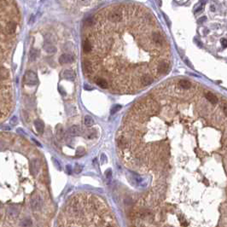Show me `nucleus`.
Instances as JSON below:
<instances>
[{"instance_id":"nucleus-1","label":"nucleus","mask_w":227,"mask_h":227,"mask_svg":"<svg viewBox=\"0 0 227 227\" xmlns=\"http://www.w3.org/2000/svg\"><path fill=\"white\" fill-rule=\"evenodd\" d=\"M24 82L28 86H35L38 84V77L33 71H27L24 75Z\"/></svg>"},{"instance_id":"nucleus-2","label":"nucleus","mask_w":227,"mask_h":227,"mask_svg":"<svg viewBox=\"0 0 227 227\" xmlns=\"http://www.w3.org/2000/svg\"><path fill=\"white\" fill-rule=\"evenodd\" d=\"M30 205H31V208L33 211H38L41 209L42 205H43V200L42 197L39 195H34L31 200H30Z\"/></svg>"},{"instance_id":"nucleus-3","label":"nucleus","mask_w":227,"mask_h":227,"mask_svg":"<svg viewBox=\"0 0 227 227\" xmlns=\"http://www.w3.org/2000/svg\"><path fill=\"white\" fill-rule=\"evenodd\" d=\"M108 19L112 22H120L122 21L123 19V13L118 10H113L111 12L109 13L108 15Z\"/></svg>"},{"instance_id":"nucleus-4","label":"nucleus","mask_w":227,"mask_h":227,"mask_svg":"<svg viewBox=\"0 0 227 227\" xmlns=\"http://www.w3.org/2000/svg\"><path fill=\"white\" fill-rule=\"evenodd\" d=\"M145 109L147 108V110L150 114H156L159 111V105L155 101L152 100V99H147L145 102Z\"/></svg>"},{"instance_id":"nucleus-5","label":"nucleus","mask_w":227,"mask_h":227,"mask_svg":"<svg viewBox=\"0 0 227 227\" xmlns=\"http://www.w3.org/2000/svg\"><path fill=\"white\" fill-rule=\"evenodd\" d=\"M40 170V162L38 159H33L32 160L30 163V172L33 176H36Z\"/></svg>"},{"instance_id":"nucleus-6","label":"nucleus","mask_w":227,"mask_h":227,"mask_svg":"<svg viewBox=\"0 0 227 227\" xmlns=\"http://www.w3.org/2000/svg\"><path fill=\"white\" fill-rule=\"evenodd\" d=\"M167 70H168V64L165 61L161 62L155 68V73L157 75H164L167 72Z\"/></svg>"},{"instance_id":"nucleus-7","label":"nucleus","mask_w":227,"mask_h":227,"mask_svg":"<svg viewBox=\"0 0 227 227\" xmlns=\"http://www.w3.org/2000/svg\"><path fill=\"white\" fill-rule=\"evenodd\" d=\"M6 213L9 217L10 218H15L16 216L19 215V213H20V208L17 207V206H10L7 210H6Z\"/></svg>"},{"instance_id":"nucleus-8","label":"nucleus","mask_w":227,"mask_h":227,"mask_svg":"<svg viewBox=\"0 0 227 227\" xmlns=\"http://www.w3.org/2000/svg\"><path fill=\"white\" fill-rule=\"evenodd\" d=\"M140 83L142 84L143 86H150L153 83V78L150 75H143L140 77Z\"/></svg>"},{"instance_id":"nucleus-9","label":"nucleus","mask_w":227,"mask_h":227,"mask_svg":"<svg viewBox=\"0 0 227 227\" xmlns=\"http://www.w3.org/2000/svg\"><path fill=\"white\" fill-rule=\"evenodd\" d=\"M74 56L69 54H63L59 57V63L61 64H68V63H73Z\"/></svg>"},{"instance_id":"nucleus-10","label":"nucleus","mask_w":227,"mask_h":227,"mask_svg":"<svg viewBox=\"0 0 227 227\" xmlns=\"http://www.w3.org/2000/svg\"><path fill=\"white\" fill-rule=\"evenodd\" d=\"M16 30V23L14 22H9L6 26H5V31L8 34H13Z\"/></svg>"},{"instance_id":"nucleus-11","label":"nucleus","mask_w":227,"mask_h":227,"mask_svg":"<svg viewBox=\"0 0 227 227\" xmlns=\"http://www.w3.org/2000/svg\"><path fill=\"white\" fill-rule=\"evenodd\" d=\"M95 83H96L98 86H100V87L102 89L108 88V86H109V84H108L107 80L104 79H102L101 77L96 78V79H95Z\"/></svg>"},{"instance_id":"nucleus-12","label":"nucleus","mask_w":227,"mask_h":227,"mask_svg":"<svg viewBox=\"0 0 227 227\" xmlns=\"http://www.w3.org/2000/svg\"><path fill=\"white\" fill-rule=\"evenodd\" d=\"M63 77L68 80H74L75 79V74L73 70L67 69L63 72Z\"/></svg>"},{"instance_id":"nucleus-13","label":"nucleus","mask_w":227,"mask_h":227,"mask_svg":"<svg viewBox=\"0 0 227 227\" xmlns=\"http://www.w3.org/2000/svg\"><path fill=\"white\" fill-rule=\"evenodd\" d=\"M44 50L46 51L47 53H49V54L55 53V52L56 51V47H55L53 45H51V43H45V44L44 45Z\"/></svg>"},{"instance_id":"nucleus-14","label":"nucleus","mask_w":227,"mask_h":227,"mask_svg":"<svg viewBox=\"0 0 227 227\" xmlns=\"http://www.w3.org/2000/svg\"><path fill=\"white\" fill-rule=\"evenodd\" d=\"M34 126H35V128L37 130V132H39V133H42L44 132V129H45V125L43 123L42 120H37L34 121Z\"/></svg>"},{"instance_id":"nucleus-15","label":"nucleus","mask_w":227,"mask_h":227,"mask_svg":"<svg viewBox=\"0 0 227 227\" xmlns=\"http://www.w3.org/2000/svg\"><path fill=\"white\" fill-rule=\"evenodd\" d=\"M33 221L30 218H24L20 222V227H32Z\"/></svg>"},{"instance_id":"nucleus-16","label":"nucleus","mask_w":227,"mask_h":227,"mask_svg":"<svg viewBox=\"0 0 227 227\" xmlns=\"http://www.w3.org/2000/svg\"><path fill=\"white\" fill-rule=\"evenodd\" d=\"M205 97H206V98L208 99V101L210 102L213 103V104H214V103H216V102H218V98H217V97L215 96L214 94H213V93H211V92H208V93H206Z\"/></svg>"},{"instance_id":"nucleus-17","label":"nucleus","mask_w":227,"mask_h":227,"mask_svg":"<svg viewBox=\"0 0 227 227\" xmlns=\"http://www.w3.org/2000/svg\"><path fill=\"white\" fill-rule=\"evenodd\" d=\"M8 77H9V71L5 68L0 66V80L6 79Z\"/></svg>"},{"instance_id":"nucleus-18","label":"nucleus","mask_w":227,"mask_h":227,"mask_svg":"<svg viewBox=\"0 0 227 227\" xmlns=\"http://www.w3.org/2000/svg\"><path fill=\"white\" fill-rule=\"evenodd\" d=\"M178 85H179V86H180L181 88L185 89V90L189 89L191 87V83H190L189 81H188V80H185V79L180 80V81L178 82Z\"/></svg>"},{"instance_id":"nucleus-19","label":"nucleus","mask_w":227,"mask_h":227,"mask_svg":"<svg viewBox=\"0 0 227 227\" xmlns=\"http://www.w3.org/2000/svg\"><path fill=\"white\" fill-rule=\"evenodd\" d=\"M38 51L35 49H32L30 52H29V60L31 62H33L36 60V58L38 57Z\"/></svg>"},{"instance_id":"nucleus-20","label":"nucleus","mask_w":227,"mask_h":227,"mask_svg":"<svg viewBox=\"0 0 227 227\" xmlns=\"http://www.w3.org/2000/svg\"><path fill=\"white\" fill-rule=\"evenodd\" d=\"M68 132L72 136H76V135H78L80 132V129H79V127L78 126H73L69 128Z\"/></svg>"},{"instance_id":"nucleus-21","label":"nucleus","mask_w":227,"mask_h":227,"mask_svg":"<svg viewBox=\"0 0 227 227\" xmlns=\"http://www.w3.org/2000/svg\"><path fill=\"white\" fill-rule=\"evenodd\" d=\"M83 68H84V70H85L86 73H91V72H92V65H91V62L85 61V62L83 63Z\"/></svg>"},{"instance_id":"nucleus-22","label":"nucleus","mask_w":227,"mask_h":227,"mask_svg":"<svg viewBox=\"0 0 227 227\" xmlns=\"http://www.w3.org/2000/svg\"><path fill=\"white\" fill-rule=\"evenodd\" d=\"M92 47H91V44L90 43L89 40H84L83 42V50L85 52L88 53L90 51H91Z\"/></svg>"},{"instance_id":"nucleus-23","label":"nucleus","mask_w":227,"mask_h":227,"mask_svg":"<svg viewBox=\"0 0 227 227\" xmlns=\"http://www.w3.org/2000/svg\"><path fill=\"white\" fill-rule=\"evenodd\" d=\"M84 123H85V125H86L87 126H92V125L94 124V120H93L91 116L86 115V116L85 117V119H84Z\"/></svg>"},{"instance_id":"nucleus-24","label":"nucleus","mask_w":227,"mask_h":227,"mask_svg":"<svg viewBox=\"0 0 227 227\" xmlns=\"http://www.w3.org/2000/svg\"><path fill=\"white\" fill-rule=\"evenodd\" d=\"M63 136V129L61 125L56 126V137L59 139H61Z\"/></svg>"},{"instance_id":"nucleus-25","label":"nucleus","mask_w":227,"mask_h":227,"mask_svg":"<svg viewBox=\"0 0 227 227\" xmlns=\"http://www.w3.org/2000/svg\"><path fill=\"white\" fill-rule=\"evenodd\" d=\"M120 109H121V106L119 105V104H116V105L113 106L112 109H111V114H114L117 111H119Z\"/></svg>"},{"instance_id":"nucleus-26","label":"nucleus","mask_w":227,"mask_h":227,"mask_svg":"<svg viewBox=\"0 0 227 227\" xmlns=\"http://www.w3.org/2000/svg\"><path fill=\"white\" fill-rule=\"evenodd\" d=\"M93 22H94V20H93L92 17H88L85 20V25L88 26H91Z\"/></svg>"},{"instance_id":"nucleus-27","label":"nucleus","mask_w":227,"mask_h":227,"mask_svg":"<svg viewBox=\"0 0 227 227\" xmlns=\"http://www.w3.org/2000/svg\"><path fill=\"white\" fill-rule=\"evenodd\" d=\"M76 154H77L78 156H82V155L85 154V149L82 148V147L79 148V149L77 150V151H76Z\"/></svg>"},{"instance_id":"nucleus-28","label":"nucleus","mask_w":227,"mask_h":227,"mask_svg":"<svg viewBox=\"0 0 227 227\" xmlns=\"http://www.w3.org/2000/svg\"><path fill=\"white\" fill-rule=\"evenodd\" d=\"M10 124L12 126H15L17 124V118H16V116H14V117H12L10 119Z\"/></svg>"},{"instance_id":"nucleus-29","label":"nucleus","mask_w":227,"mask_h":227,"mask_svg":"<svg viewBox=\"0 0 227 227\" xmlns=\"http://www.w3.org/2000/svg\"><path fill=\"white\" fill-rule=\"evenodd\" d=\"M81 170H82V167L79 166V165H76L75 166V172L77 173H80L81 172Z\"/></svg>"},{"instance_id":"nucleus-30","label":"nucleus","mask_w":227,"mask_h":227,"mask_svg":"<svg viewBox=\"0 0 227 227\" xmlns=\"http://www.w3.org/2000/svg\"><path fill=\"white\" fill-rule=\"evenodd\" d=\"M221 44H222V45H223V47L224 48H226V45H227V44H226V39H225V38H223L222 40H221Z\"/></svg>"},{"instance_id":"nucleus-31","label":"nucleus","mask_w":227,"mask_h":227,"mask_svg":"<svg viewBox=\"0 0 227 227\" xmlns=\"http://www.w3.org/2000/svg\"><path fill=\"white\" fill-rule=\"evenodd\" d=\"M106 176H107V178H111V176H112V172H111L110 170H108V171H107V173H106Z\"/></svg>"},{"instance_id":"nucleus-32","label":"nucleus","mask_w":227,"mask_h":227,"mask_svg":"<svg viewBox=\"0 0 227 227\" xmlns=\"http://www.w3.org/2000/svg\"><path fill=\"white\" fill-rule=\"evenodd\" d=\"M104 161H105V162H107L106 155H102V162H104Z\"/></svg>"},{"instance_id":"nucleus-33","label":"nucleus","mask_w":227,"mask_h":227,"mask_svg":"<svg viewBox=\"0 0 227 227\" xmlns=\"http://www.w3.org/2000/svg\"><path fill=\"white\" fill-rule=\"evenodd\" d=\"M54 162H55V164H56V166H58V168L60 169V165H59V162H58L56 160H55V159H54Z\"/></svg>"},{"instance_id":"nucleus-34","label":"nucleus","mask_w":227,"mask_h":227,"mask_svg":"<svg viewBox=\"0 0 227 227\" xmlns=\"http://www.w3.org/2000/svg\"><path fill=\"white\" fill-rule=\"evenodd\" d=\"M67 169H68V173H71V169H70V166H67Z\"/></svg>"},{"instance_id":"nucleus-35","label":"nucleus","mask_w":227,"mask_h":227,"mask_svg":"<svg viewBox=\"0 0 227 227\" xmlns=\"http://www.w3.org/2000/svg\"><path fill=\"white\" fill-rule=\"evenodd\" d=\"M223 109H224V112H225V114H226L227 111H226V104L224 105V108H223Z\"/></svg>"},{"instance_id":"nucleus-36","label":"nucleus","mask_w":227,"mask_h":227,"mask_svg":"<svg viewBox=\"0 0 227 227\" xmlns=\"http://www.w3.org/2000/svg\"><path fill=\"white\" fill-rule=\"evenodd\" d=\"M106 227H116V226H113V225H108Z\"/></svg>"},{"instance_id":"nucleus-37","label":"nucleus","mask_w":227,"mask_h":227,"mask_svg":"<svg viewBox=\"0 0 227 227\" xmlns=\"http://www.w3.org/2000/svg\"><path fill=\"white\" fill-rule=\"evenodd\" d=\"M1 207H2V204H1V202H0V208H1Z\"/></svg>"}]
</instances>
